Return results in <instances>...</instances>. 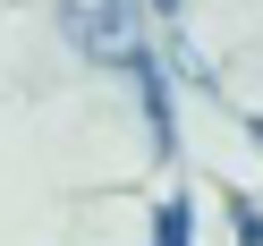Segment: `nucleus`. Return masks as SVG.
I'll return each instance as SVG.
<instances>
[{
    "label": "nucleus",
    "mask_w": 263,
    "mask_h": 246,
    "mask_svg": "<svg viewBox=\"0 0 263 246\" xmlns=\"http://www.w3.org/2000/svg\"><path fill=\"white\" fill-rule=\"evenodd\" d=\"M60 34H68L85 60H102V68H127V60L144 51L136 0H60Z\"/></svg>",
    "instance_id": "obj_1"
},
{
    "label": "nucleus",
    "mask_w": 263,
    "mask_h": 246,
    "mask_svg": "<svg viewBox=\"0 0 263 246\" xmlns=\"http://www.w3.org/2000/svg\"><path fill=\"white\" fill-rule=\"evenodd\" d=\"M127 77H136V93H144V127H153V153H170V77H161V60H153V51H136V60H127Z\"/></svg>",
    "instance_id": "obj_2"
},
{
    "label": "nucleus",
    "mask_w": 263,
    "mask_h": 246,
    "mask_svg": "<svg viewBox=\"0 0 263 246\" xmlns=\"http://www.w3.org/2000/svg\"><path fill=\"white\" fill-rule=\"evenodd\" d=\"M153 246H195V212H187V195H170V204H161V221H153Z\"/></svg>",
    "instance_id": "obj_3"
},
{
    "label": "nucleus",
    "mask_w": 263,
    "mask_h": 246,
    "mask_svg": "<svg viewBox=\"0 0 263 246\" xmlns=\"http://www.w3.org/2000/svg\"><path fill=\"white\" fill-rule=\"evenodd\" d=\"M229 229H238V246H263V212L246 204V195H238V204H229Z\"/></svg>",
    "instance_id": "obj_4"
},
{
    "label": "nucleus",
    "mask_w": 263,
    "mask_h": 246,
    "mask_svg": "<svg viewBox=\"0 0 263 246\" xmlns=\"http://www.w3.org/2000/svg\"><path fill=\"white\" fill-rule=\"evenodd\" d=\"M153 9H161V17H170V9H178V0H153Z\"/></svg>",
    "instance_id": "obj_5"
}]
</instances>
